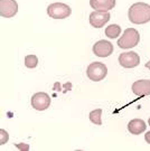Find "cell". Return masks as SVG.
I'll return each instance as SVG.
<instances>
[{"label": "cell", "mask_w": 150, "mask_h": 151, "mask_svg": "<svg viewBox=\"0 0 150 151\" xmlns=\"http://www.w3.org/2000/svg\"><path fill=\"white\" fill-rule=\"evenodd\" d=\"M129 20L136 25H142L150 22V5L137 2L130 7L128 12Z\"/></svg>", "instance_id": "cell-1"}, {"label": "cell", "mask_w": 150, "mask_h": 151, "mask_svg": "<svg viewBox=\"0 0 150 151\" xmlns=\"http://www.w3.org/2000/svg\"><path fill=\"white\" fill-rule=\"evenodd\" d=\"M140 42L139 32L134 28H127L123 35L118 39V46L122 49L132 48Z\"/></svg>", "instance_id": "cell-2"}, {"label": "cell", "mask_w": 150, "mask_h": 151, "mask_svg": "<svg viewBox=\"0 0 150 151\" xmlns=\"http://www.w3.org/2000/svg\"><path fill=\"white\" fill-rule=\"evenodd\" d=\"M107 74V66L101 62H93L86 70V75L93 82L102 81Z\"/></svg>", "instance_id": "cell-3"}, {"label": "cell", "mask_w": 150, "mask_h": 151, "mask_svg": "<svg viewBox=\"0 0 150 151\" xmlns=\"http://www.w3.org/2000/svg\"><path fill=\"white\" fill-rule=\"evenodd\" d=\"M47 14L53 19H65L72 14V9L70 6L62 4V2H55L48 6Z\"/></svg>", "instance_id": "cell-4"}, {"label": "cell", "mask_w": 150, "mask_h": 151, "mask_svg": "<svg viewBox=\"0 0 150 151\" xmlns=\"http://www.w3.org/2000/svg\"><path fill=\"white\" fill-rule=\"evenodd\" d=\"M140 63L139 55L134 52H128L122 53L119 56V64L124 68H133L137 67Z\"/></svg>", "instance_id": "cell-5"}, {"label": "cell", "mask_w": 150, "mask_h": 151, "mask_svg": "<svg viewBox=\"0 0 150 151\" xmlns=\"http://www.w3.org/2000/svg\"><path fill=\"white\" fill-rule=\"evenodd\" d=\"M32 108L37 111H44L49 108L50 105V97L48 94L44 92H38L34 94L32 97Z\"/></svg>", "instance_id": "cell-6"}, {"label": "cell", "mask_w": 150, "mask_h": 151, "mask_svg": "<svg viewBox=\"0 0 150 151\" xmlns=\"http://www.w3.org/2000/svg\"><path fill=\"white\" fill-rule=\"evenodd\" d=\"M93 53L97 57H107L113 53V45L105 39L99 40L93 46Z\"/></svg>", "instance_id": "cell-7"}, {"label": "cell", "mask_w": 150, "mask_h": 151, "mask_svg": "<svg viewBox=\"0 0 150 151\" xmlns=\"http://www.w3.org/2000/svg\"><path fill=\"white\" fill-rule=\"evenodd\" d=\"M18 12V4L15 0H0V15L11 18Z\"/></svg>", "instance_id": "cell-8"}, {"label": "cell", "mask_w": 150, "mask_h": 151, "mask_svg": "<svg viewBox=\"0 0 150 151\" xmlns=\"http://www.w3.org/2000/svg\"><path fill=\"white\" fill-rule=\"evenodd\" d=\"M110 20V12L107 11H93L90 15V24L94 28H102Z\"/></svg>", "instance_id": "cell-9"}, {"label": "cell", "mask_w": 150, "mask_h": 151, "mask_svg": "<svg viewBox=\"0 0 150 151\" xmlns=\"http://www.w3.org/2000/svg\"><path fill=\"white\" fill-rule=\"evenodd\" d=\"M132 92L139 97L150 95V80H139L132 84Z\"/></svg>", "instance_id": "cell-10"}, {"label": "cell", "mask_w": 150, "mask_h": 151, "mask_svg": "<svg viewBox=\"0 0 150 151\" xmlns=\"http://www.w3.org/2000/svg\"><path fill=\"white\" fill-rule=\"evenodd\" d=\"M90 5L94 10L107 12L115 7V0H90Z\"/></svg>", "instance_id": "cell-11"}, {"label": "cell", "mask_w": 150, "mask_h": 151, "mask_svg": "<svg viewBox=\"0 0 150 151\" xmlns=\"http://www.w3.org/2000/svg\"><path fill=\"white\" fill-rule=\"evenodd\" d=\"M146 128H147V125H146V122L144 120L141 119H133L131 120L128 124V130L130 133H132V134H141L142 132H145Z\"/></svg>", "instance_id": "cell-12"}, {"label": "cell", "mask_w": 150, "mask_h": 151, "mask_svg": "<svg viewBox=\"0 0 150 151\" xmlns=\"http://www.w3.org/2000/svg\"><path fill=\"white\" fill-rule=\"evenodd\" d=\"M120 32H121V27L119 25H114L113 24V25H110V26H107L105 28V35H107V37L111 38V39L119 37Z\"/></svg>", "instance_id": "cell-13"}, {"label": "cell", "mask_w": 150, "mask_h": 151, "mask_svg": "<svg viewBox=\"0 0 150 151\" xmlns=\"http://www.w3.org/2000/svg\"><path fill=\"white\" fill-rule=\"evenodd\" d=\"M101 114H102L101 109H97V110L92 111L91 113H90V121H91L92 123L97 124V125H101L102 124Z\"/></svg>", "instance_id": "cell-14"}, {"label": "cell", "mask_w": 150, "mask_h": 151, "mask_svg": "<svg viewBox=\"0 0 150 151\" xmlns=\"http://www.w3.org/2000/svg\"><path fill=\"white\" fill-rule=\"evenodd\" d=\"M38 64V58L36 55H27L25 57V65L28 68H35Z\"/></svg>", "instance_id": "cell-15"}, {"label": "cell", "mask_w": 150, "mask_h": 151, "mask_svg": "<svg viewBox=\"0 0 150 151\" xmlns=\"http://www.w3.org/2000/svg\"><path fill=\"white\" fill-rule=\"evenodd\" d=\"M9 139V135H8V132L6 130H0V145H5L6 142Z\"/></svg>", "instance_id": "cell-16"}, {"label": "cell", "mask_w": 150, "mask_h": 151, "mask_svg": "<svg viewBox=\"0 0 150 151\" xmlns=\"http://www.w3.org/2000/svg\"><path fill=\"white\" fill-rule=\"evenodd\" d=\"M17 148L19 149H24V150H28L29 149V146L28 145H25V143H20V145H16Z\"/></svg>", "instance_id": "cell-17"}, {"label": "cell", "mask_w": 150, "mask_h": 151, "mask_svg": "<svg viewBox=\"0 0 150 151\" xmlns=\"http://www.w3.org/2000/svg\"><path fill=\"white\" fill-rule=\"evenodd\" d=\"M145 139H146V141H147V143H149V145H150V131H149V132H147V133H146Z\"/></svg>", "instance_id": "cell-18"}, {"label": "cell", "mask_w": 150, "mask_h": 151, "mask_svg": "<svg viewBox=\"0 0 150 151\" xmlns=\"http://www.w3.org/2000/svg\"><path fill=\"white\" fill-rule=\"evenodd\" d=\"M146 67H147L148 70H150V60L148 62V63H147V64H146Z\"/></svg>", "instance_id": "cell-19"}, {"label": "cell", "mask_w": 150, "mask_h": 151, "mask_svg": "<svg viewBox=\"0 0 150 151\" xmlns=\"http://www.w3.org/2000/svg\"><path fill=\"white\" fill-rule=\"evenodd\" d=\"M148 123H149V125H150V118H149V120H148Z\"/></svg>", "instance_id": "cell-20"}]
</instances>
